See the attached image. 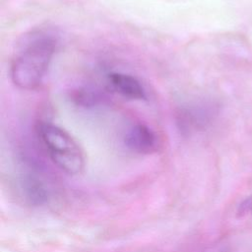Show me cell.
<instances>
[{
  "label": "cell",
  "mask_w": 252,
  "mask_h": 252,
  "mask_svg": "<svg viewBox=\"0 0 252 252\" xmlns=\"http://www.w3.org/2000/svg\"><path fill=\"white\" fill-rule=\"evenodd\" d=\"M57 44V36L47 30H35L25 35L11 62L14 85L27 91L35 89L47 72Z\"/></svg>",
  "instance_id": "1"
},
{
  "label": "cell",
  "mask_w": 252,
  "mask_h": 252,
  "mask_svg": "<svg viewBox=\"0 0 252 252\" xmlns=\"http://www.w3.org/2000/svg\"><path fill=\"white\" fill-rule=\"evenodd\" d=\"M37 136L52 162L62 171L76 175L85 167V156L74 138L63 128L49 122H41Z\"/></svg>",
  "instance_id": "2"
},
{
  "label": "cell",
  "mask_w": 252,
  "mask_h": 252,
  "mask_svg": "<svg viewBox=\"0 0 252 252\" xmlns=\"http://www.w3.org/2000/svg\"><path fill=\"white\" fill-rule=\"evenodd\" d=\"M124 143L130 151L137 154H151L158 144L154 130L142 123H136L126 130Z\"/></svg>",
  "instance_id": "3"
},
{
  "label": "cell",
  "mask_w": 252,
  "mask_h": 252,
  "mask_svg": "<svg viewBox=\"0 0 252 252\" xmlns=\"http://www.w3.org/2000/svg\"><path fill=\"white\" fill-rule=\"evenodd\" d=\"M215 114L216 109L211 104L191 105L179 114L180 128L186 132L202 129L211 122Z\"/></svg>",
  "instance_id": "4"
},
{
  "label": "cell",
  "mask_w": 252,
  "mask_h": 252,
  "mask_svg": "<svg viewBox=\"0 0 252 252\" xmlns=\"http://www.w3.org/2000/svg\"><path fill=\"white\" fill-rule=\"evenodd\" d=\"M108 80L112 88L124 97L135 100L147 98V93L144 86L136 77L132 75L113 72L109 74Z\"/></svg>",
  "instance_id": "5"
},
{
  "label": "cell",
  "mask_w": 252,
  "mask_h": 252,
  "mask_svg": "<svg viewBox=\"0 0 252 252\" xmlns=\"http://www.w3.org/2000/svg\"><path fill=\"white\" fill-rule=\"evenodd\" d=\"M239 210L241 213H248V214H252V196H250L249 198H247L243 203L240 204Z\"/></svg>",
  "instance_id": "6"
}]
</instances>
